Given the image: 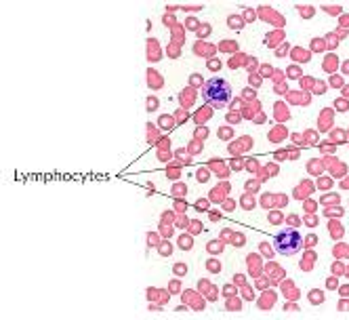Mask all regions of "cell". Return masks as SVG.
Returning a JSON list of instances; mask_svg holds the SVG:
<instances>
[{
	"mask_svg": "<svg viewBox=\"0 0 349 320\" xmlns=\"http://www.w3.org/2000/svg\"><path fill=\"white\" fill-rule=\"evenodd\" d=\"M187 28H189V30H196V28H198L196 19H187Z\"/></svg>",
	"mask_w": 349,
	"mask_h": 320,
	"instance_id": "19",
	"label": "cell"
},
{
	"mask_svg": "<svg viewBox=\"0 0 349 320\" xmlns=\"http://www.w3.org/2000/svg\"><path fill=\"white\" fill-rule=\"evenodd\" d=\"M242 297H244V299H248V301H252V299H254L252 289H250V286H244V289H242Z\"/></svg>",
	"mask_w": 349,
	"mask_h": 320,
	"instance_id": "8",
	"label": "cell"
},
{
	"mask_svg": "<svg viewBox=\"0 0 349 320\" xmlns=\"http://www.w3.org/2000/svg\"><path fill=\"white\" fill-rule=\"evenodd\" d=\"M185 192H187V186L185 183H175L173 186V194L175 196H185Z\"/></svg>",
	"mask_w": 349,
	"mask_h": 320,
	"instance_id": "4",
	"label": "cell"
},
{
	"mask_svg": "<svg viewBox=\"0 0 349 320\" xmlns=\"http://www.w3.org/2000/svg\"><path fill=\"white\" fill-rule=\"evenodd\" d=\"M273 244H275V251L280 255H286V257H292L297 255L301 248H303V238H301V234L297 230H292V227H286V230L278 232L275 238H273Z\"/></svg>",
	"mask_w": 349,
	"mask_h": 320,
	"instance_id": "2",
	"label": "cell"
},
{
	"mask_svg": "<svg viewBox=\"0 0 349 320\" xmlns=\"http://www.w3.org/2000/svg\"><path fill=\"white\" fill-rule=\"evenodd\" d=\"M196 209H206V200H200V202H196Z\"/></svg>",
	"mask_w": 349,
	"mask_h": 320,
	"instance_id": "24",
	"label": "cell"
},
{
	"mask_svg": "<svg viewBox=\"0 0 349 320\" xmlns=\"http://www.w3.org/2000/svg\"><path fill=\"white\" fill-rule=\"evenodd\" d=\"M177 211H181V213L185 211V202H177Z\"/></svg>",
	"mask_w": 349,
	"mask_h": 320,
	"instance_id": "25",
	"label": "cell"
},
{
	"mask_svg": "<svg viewBox=\"0 0 349 320\" xmlns=\"http://www.w3.org/2000/svg\"><path fill=\"white\" fill-rule=\"evenodd\" d=\"M337 107L341 110V112H345V107H347V103H345V99H339L337 101Z\"/></svg>",
	"mask_w": 349,
	"mask_h": 320,
	"instance_id": "18",
	"label": "cell"
},
{
	"mask_svg": "<svg viewBox=\"0 0 349 320\" xmlns=\"http://www.w3.org/2000/svg\"><path fill=\"white\" fill-rule=\"evenodd\" d=\"M339 310H341V312H349V301H347V299H343V301L339 303Z\"/></svg>",
	"mask_w": 349,
	"mask_h": 320,
	"instance_id": "15",
	"label": "cell"
},
{
	"mask_svg": "<svg viewBox=\"0 0 349 320\" xmlns=\"http://www.w3.org/2000/svg\"><path fill=\"white\" fill-rule=\"evenodd\" d=\"M166 244H168V242H164V244L160 246V253H162V255H168V253H170V248H168Z\"/></svg>",
	"mask_w": 349,
	"mask_h": 320,
	"instance_id": "17",
	"label": "cell"
},
{
	"mask_svg": "<svg viewBox=\"0 0 349 320\" xmlns=\"http://www.w3.org/2000/svg\"><path fill=\"white\" fill-rule=\"evenodd\" d=\"M343 95H345V97H349V86H345V88H343Z\"/></svg>",
	"mask_w": 349,
	"mask_h": 320,
	"instance_id": "29",
	"label": "cell"
},
{
	"mask_svg": "<svg viewBox=\"0 0 349 320\" xmlns=\"http://www.w3.org/2000/svg\"><path fill=\"white\" fill-rule=\"evenodd\" d=\"M303 242H307L305 246H313V244H318V236L311 234V236H307V240H303Z\"/></svg>",
	"mask_w": 349,
	"mask_h": 320,
	"instance_id": "12",
	"label": "cell"
},
{
	"mask_svg": "<svg viewBox=\"0 0 349 320\" xmlns=\"http://www.w3.org/2000/svg\"><path fill=\"white\" fill-rule=\"evenodd\" d=\"M208 67H211V70H217L219 63H217V61H211V63H208Z\"/></svg>",
	"mask_w": 349,
	"mask_h": 320,
	"instance_id": "28",
	"label": "cell"
},
{
	"mask_svg": "<svg viewBox=\"0 0 349 320\" xmlns=\"http://www.w3.org/2000/svg\"><path fill=\"white\" fill-rule=\"evenodd\" d=\"M309 301H311V303H322V301H324V293L318 291V289H313V291L309 293Z\"/></svg>",
	"mask_w": 349,
	"mask_h": 320,
	"instance_id": "3",
	"label": "cell"
},
{
	"mask_svg": "<svg viewBox=\"0 0 349 320\" xmlns=\"http://www.w3.org/2000/svg\"><path fill=\"white\" fill-rule=\"evenodd\" d=\"M324 11L330 13V15H339V13H341V7H324Z\"/></svg>",
	"mask_w": 349,
	"mask_h": 320,
	"instance_id": "11",
	"label": "cell"
},
{
	"mask_svg": "<svg viewBox=\"0 0 349 320\" xmlns=\"http://www.w3.org/2000/svg\"><path fill=\"white\" fill-rule=\"evenodd\" d=\"M341 295H343V297H349V284L341 286Z\"/></svg>",
	"mask_w": 349,
	"mask_h": 320,
	"instance_id": "20",
	"label": "cell"
},
{
	"mask_svg": "<svg viewBox=\"0 0 349 320\" xmlns=\"http://www.w3.org/2000/svg\"><path fill=\"white\" fill-rule=\"evenodd\" d=\"M307 223H309V225H318V217H315V219H313V217H309V219H307Z\"/></svg>",
	"mask_w": 349,
	"mask_h": 320,
	"instance_id": "26",
	"label": "cell"
},
{
	"mask_svg": "<svg viewBox=\"0 0 349 320\" xmlns=\"http://www.w3.org/2000/svg\"><path fill=\"white\" fill-rule=\"evenodd\" d=\"M332 213H334V215H341V209H334V211L330 209V211H326V215H328V217H332Z\"/></svg>",
	"mask_w": 349,
	"mask_h": 320,
	"instance_id": "23",
	"label": "cell"
},
{
	"mask_svg": "<svg viewBox=\"0 0 349 320\" xmlns=\"http://www.w3.org/2000/svg\"><path fill=\"white\" fill-rule=\"evenodd\" d=\"M192 232H194V234H196V232H198V234L202 232V223H200V221H194V223H192Z\"/></svg>",
	"mask_w": 349,
	"mask_h": 320,
	"instance_id": "14",
	"label": "cell"
},
{
	"mask_svg": "<svg viewBox=\"0 0 349 320\" xmlns=\"http://www.w3.org/2000/svg\"><path fill=\"white\" fill-rule=\"evenodd\" d=\"M227 23H229V28H234V30H240V28H242V21H240L238 17H229Z\"/></svg>",
	"mask_w": 349,
	"mask_h": 320,
	"instance_id": "5",
	"label": "cell"
},
{
	"mask_svg": "<svg viewBox=\"0 0 349 320\" xmlns=\"http://www.w3.org/2000/svg\"><path fill=\"white\" fill-rule=\"evenodd\" d=\"M147 105H149V107H152V110H154V107H156V105H158V101H156V99H154V97H152V99H147Z\"/></svg>",
	"mask_w": 349,
	"mask_h": 320,
	"instance_id": "22",
	"label": "cell"
},
{
	"mask_svg": "<svg viewBox=\"0 0 349 320\" xmlns=\"http://www.w3.org/2000/svg\"><path fill=\"white\" fill-rule=\"evenodd\" d=\"M339 282H337V278H328V289H334Z\"/></svg>",
	"mask_w": 349,
	"mask_h": 320,
	"instance_id": "21",
	"label": "cell"
},
{
	"mask_svg": "<svg viewBox=\"0 0 349 320\" xmlns=\"http://www.w3.org/2000/svg\"><path fill=\"white\" fill-rule=\"evenodd\" d=\"M173 272L177 274V276H183V274L187 272V265H185V263H177V265L173 267Z\"/></svg>",
	"mask_w": 349,
	"mask_h": 320,
	"instance_id": "6",
	"label": "cell"
},
{
	"mask_svg": "<svg viewBox=\"0 0 349 320\" xmlns=\"http://www.w3.org/2000/svg\"><path fill=\"white\" fill-rule=\"evenodd\" d=\"M179 246H181L183 251H189V248H192V240H189V238H179Z\"/></svg>",
	"mask_w": 349,
	"mask_h": 320,
	"instance_id": "7",
	"label": "cell"
},
{
	"mask_svg": "<svg viewBox=\"0 0 349 320\" xmlns=\"http://www.w3.org/2000/svg\"><path fill=\"white\" fill-rule=\"evenodd\" d=\"M208 299H211V301H215V299H217V289H215L211 295H208Z\"/></svg>",
	"mask_w": 349,
	"mask_h": 320,
	"instance_id": "27",
	"label": "cell"
},
{
	"mask_svg": "<svg viewBox=\"0 0 349 320\" xmlns=\"http://www.w3.org/2000/svg\"><path fill=\"white\" fill-rule=\"evenodd\" d=\"M238 308H240V303H238V301H234V299L229 297V301H227V310H238Z\"/></svg>",
	"mask_w": 349,
	"mask_h": 320,
	"instance_id": "13",
	"label": "cell"
},
{
	"mask_svg": "<svg viewBox=\"0 0 349 320\" xmlns=\"http://www.w3.org/2000/svg\"><path fill=\"white\" fill-rule=\"evenodd\" d=\"M223 293H225V297H234V295H236V286L225 284V286H223Z\"/></svg>",
	"mask_w": 349,
	"mask_h": 320,
	"instance_id": "10",
	"label": "cell"
},
{
	"mask_svg": "<svg viewBox=\"0 0 349 320\" xmlns=\"http://www.w3.org/2000/svg\"><path fill=\"white\" fill-rule=\"evenodd\" d=\"M242 204H244V209H246V211H248V209H250V207H252V200H250V198H248V196H244V198H242Z\"/></svg>",
	"mask_w": 349,
	"mask_h": 320,
	"instance_id": "16",
	"label": "cell"
},
{
	"mask_svg": "<svg viewBox=\"0 0 349 320\" xmlns=\"http://www.w3.org/2000/svg\"><path fill=\"white\" fill-rule=\"evenodd\" d=\"M202 99L215 107V110H221L225 107L229 101H231V84L223 78H211L204 82V88H202Z\"/></svg>",
	"mask_w": 349,
	"mask_h": 320,
	"instance_id": "1",
	"label": "cell"
},
{
	"mask_svg": "<svg viewBox=\"0 0 349 320\" xmlns=\"http://www.w3.org/2000/svg\"><path fill=\"white\" fill-rule=\"evenodd\" d=\"M206 267L211 270V272H219V270H221V263H219V261H215V259H211V261L206 263Z\"/></svg>",
	"mask_w": 349,
	"mask_h": 320,
	"instance_id": "9",
	"label": "cell"
}]
</instances>
